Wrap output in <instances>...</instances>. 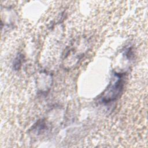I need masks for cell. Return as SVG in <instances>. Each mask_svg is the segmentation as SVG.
Here are the masks:
<instances>
[{"mask_svg":"<svg viewBox=\"0 0 148 148\" xmlns=\"http://www.w3.org/2000/svg\"><path fill=\"white\" fill-rule=\"evenodd\" d=\"M117 75V80L107 88L106 92L102 98V101L105 103H108L114 101L118 98L121 92L124 87V79L122 75L119 74Z\"/></svg>","mask_w":148,"mask_h":148,"instance_id":"cell-1","label":"cell"}]
</instances>
